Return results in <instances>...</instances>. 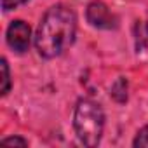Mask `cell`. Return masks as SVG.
I'll return each mask as SVG.
<instances>
[{"label": "cell", "instance_id": "obj_1", "mask_svg": "<svg viewBox=\"0 0 148 148\" xmlns=\"http://www.w3.org/2000/svg\"><path fill=\"white\" fill-rule=\"evenodd\" d=\"M77 32V18L70 7L54 5L42 18L37 35L35 47L42 58L52 59L61 56L68 47H71Z\"/></svg>", "mask_w": 148, "mask_h": 148}, {"label": "cell", "instance_id": "obj_2", "mask_svg": "<svg viewBox=\"0 0 148 148\" xmlns=\"http://www.w3.org/2000/svg\"><path fill=\"white\" fill-rule=\"evenodd\" d=\"M73 127L86 146H96L101 141L105 127V113L101 106L91 99H80L75 106Z\"/></svg>", "mask_w": 148, "mask_h": 148}, {"label": "cell", "instance_id": "obj_3", "mask_svg": "<svg viewBox=\"0 0 148 148\" xmlns=\"http://www.w3.org/2000/svg\"><path fill=\"white\" fill-rule=\"evenodd\" d=\"M87 21L92 26L101 28V30H112L117 26V18L99 0H94L87 5Z\"/></svg>", "mask_w": 148, "mask_h": 148}, {"label": "cell", "instance_id": "obj_4", "mask_svg": "<svg viewBox=\"0 0 148 148\" xmlns=\"http://www.w3.org/2000/svg\"><path fill=\"white\" fill-rule=\"evenodd\" d=\"M30 26L25 21H12L11 26L7 28V44L11 49H14L16 52H25L30 47Z\"/></svg>", "mask_w": 148, "mask_h": 148}, {"label": "cell", "instance_id": "obj_5", "mask_svg": "<svg viewBox=\"0 0 148 148\" xmlns=\"http://www.w3.org/2000/svg\"><path fill=\"white\" fill-rule=\"evenodd\" d=\"M134 32H136V49L141 51L148 44V23L138 21L136 26H134Z\"/></svg>", "mask_w": 148, "mask_h": 148}, {"label": "cell", "instance_id": "obj_6", "mask_svg": "<svg viewBox=\"0 0 148 148\" xmlns=\"http://www.w3.org/2000/svg\"><path fill=\"white\" fill-rule=\"evenodd\" d=\"M112 98L119 103L127 101V80L125 79H119L113 86H112Z\"/></svg>", "mask_w": 148, "mask_h": 148}, {"label": "cell", "instance_id": "obj_7", "mask_svg": "<svg viewBox=\"0 0 148 148\" xmlns=\"http://www.w3.org/2000/svg\"><path fill=\"white\" fill-rule=\"evenodd\" d=\"M0 68H2V89H0V92H2L4 96L9 92V87H11V79H9V66H7V61L2 59V63H0Z\"/></svg>", "mask_w": 148, "mask_h": 148}, {"label": "cell", "instance_id": "obj_8", "mask_svg": "<svg viewBox=\"0 0 148 148\" xmlns=\"http://www.w3.org/2000/svg\"><path fill=\"white\" fill-rule=\"evenodd\" d=\"M134 146L136 148H148V125H145L138 132V136L134 139Z\"/></svg>", "mask_w": 148, "mask_h": 148}, {"label": "cell", "instance_id": "obj_9", "mask_svg": "<svg viewBox=\"0 0 148 148\" xmlns=\"http://www.w3.org/2000/svg\"><path fill=\"white\" fill-rule=\"evenodd\" d=\"M25 2H28V0H2V7L5 11H11V9H14L21 4H25Z\"/></svg>", "mask_w": 148, "mask_h": 148}, {"label": "cell", "instance_id": "obj_10", "mask_svg": "<svg viewBox=\"0 0 148 148\" xmlns=\"http://www.w3.org/2000/svg\"><path fill=\"white\" fill-rule=\"evenodd\" d=\"M2 143L4 145H19V146H26L28 145V141L23 139V138H5V139H2Z\"/></svg>", "mask_w": 148, "mask_h": 148}]
</instances>
